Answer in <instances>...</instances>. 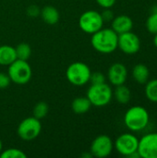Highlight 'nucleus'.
<instances>
[{"instance_id":"obj_1","label":"nucleus","mask_w":157,"mask_h":158,"mask_svg":"<svg viewBox=\"0 0 157 158\" xmlns=\"http://www.w3.org/2000/svg\"><path fill=\"white\" fill-rule=\"evenodd\" d=\"M118 35L109 28L100 29L92 34L91 44L94 50L102 54L113 53L118 48Z\"/></svg>"},{"instance_id":"obj_2","label":"nucleus","mask_w":157,"mask_h":158,"mask_svg":"<svg viewBox=\"0 0 157 158\" xmlns=\"http://www.w3.org/2000/svg\"><path fill=\"white\" fill-rule=\"evenodd\" d=\"M150 121L149 112L142 106H134L127 110L124 115L125 126L131 131L144 130Z\"/></svg>"},{"instance_id":"obj_3","label":"nucleus","mask_w":157,"mask_h":158,"mask_svg":"<svg viewBox=\"0 0 157 158\" xmlns=\"http://www.w3.org/2000/svg\"><path fill=\"white\" fill-rule=\"evenodd\" d=\"M87 98L92 106L96 107H103L108 105L113 97V91L111 87L105 82L100 84H92L87 91Z\"/></svg>"},{"instance_id":"obj_4","label":"nucleus","mask_w":157,"mask_h":158,"mask_svg":"<svg viewBox=\"0 0 157 158\" xmlns=\"http://www.w3.org/2000/svg\"><path fill=\"white\" fill-rule=\"evenodd\" d=\"M7 74L12 82L24 85L31 81L32 71L30 64L26 60L16 59L8 66Z\"/></svg>"},{"instance_id":"obj_5","label":"nucleus","mask_w":157,"mask_h":158,"mask_svg":"<svg viewBox=\"0 0 157 158\" xmlns=\"http://www.w3.org/2000/svg\"><path fill=\"white\" fill-rule=\"evenodd\" d=\"M92 71L88 65L82 62L70 64L66 71L68 81L74 86H83L90 81Z\"/></svg>"},{"instance_id":"obj_6","label":"nucleus","mask_w":157,"mask_h":158,"mask_svg":"<svg viewBox=\"0 0 157 158\" xmlns=\"http://www.w3.org/2000/svg\"><path fill=\"white\" fill-rule=\"evenodd\" d=\"M104 22L101 13L95 10H87L79 19V27L85 33L93 34L103 28Z\"/></svg>"},{"instance_id":"obj_7","label":"nucleus","mask_w":157,"mask_h":158,"mask_svg":"<svg viewBox=\"0 0 157 158\" xmlns=\"http://www.w3.org/2000/svg\"><path fill=\"white\" fill-rule=\"evenodd\" d=\"M42 131V124L40 119L35 117H29L24 118L19 125L17 132L19 137L23 141H32L36 139Z\"/></svg>"},{"instance_id":"obj_8","label":"nucleus","mask_w":157,"mask_h":158,"mask_svg":"<svg viewBox=\"0 0 157 158\" xmlns=\"http://www.w3.org/2000/svg\"><path fill=\"white\" fill-rule=\"evenodd\" d=\"M139 139L132 133H123L119 135L114 146L116 150L124 156H130L132 153L138 151Z\"/></svg>"},{"instance_id":"obj_9","label":"nucleus","mask_w":157,"mask_h":158,"mask_svg":"<svg viewBox=\"0 0 157 158\" xmlns=\"http://www.w3.org/2000/svg\"><path fill=\"white\" fill-rule=\"evenodd\" d=\"M114 149V143L107 135H99L92 143L90 153L93 156L97 158L107 157L111 155Z\"/></svg>"},{"instance_id":"obj_10","label":"nucleus","mask_w":157,"mask_h":158,"mask_svg":"<svg viewBox=\"0 0 157 158\" xmlns=\"http://www.w3.org/2000/svg\"><path fill=\"white\" fill-rule=\"evenodd\" d=\"M118 48H119L126 55H134L139 52L141 48V40L134 32L128 31L118 35Z\"/></svg>"},{"instance_id":"obj_11","label":"nucleus","mask_w":157,"mask_h":158,"mask_svg":"<svg viewBox=\"0 0 157 158\" xmlns=\"http://www.w3.org/2000/svg\"><path fill=\"white\" fill-rule=\"evenodd\" d=\"M138 153L141 158H157V132L145 134L139 140Z\"/></svg>"},{"instance_id":"obj_12","label":"nucleus","mask_w":157,"mask_h":158,"mask_svg":"<svg viewBox=\"0 0 157 158\" xmlns=\"http://www.w3.org/2000/svg\"><path fill=\"white\" fill-rule=\"evenodd\" d=\"M107 78L109 82L114 86L124 84L128 78V69L126 66L119 62L114 63L108 69Z\"/></svg>"},{"instance_id":"obj_13","label":"nucleus","mask_w":157,"mask_h":158,"mask_svg":"<svg viewBox=\"0 0 157 158\" xmlns=\"http://www.w3.org/2000/svg\"><path fill=\"white\" fill-rule=\"evenodd\" d=\"M133 28V21L127 15H119L112 19V30L118 34L130 31Z\"/></svg>"},{"instance_id":"obj_14","label":"nucleus","mask_w":157,"mask_h":158,"mask_svg":"<svg viewBox=\"0 0 157 158\" xmlns=\"http://www.w3.org/2000/svg\"><path fill=\"white\" fill-rule=\"evenodd\" d=\"M16 59L15 47L7 44L0 45V66H9Z\"/></svg>"},{"instance_id":"obj_15","label":"nucleus","mask_w":157,"mask_h":158,"mask_svg":"<svg viewBox=\"0 0 157 158\" xmlns=\"http://www.w3.org/2000/svg\"><path fill=\"white\" fill-rule=\"evenodd\" d=\"M41 17L43 19V20L49 24V25H55L59 21L60 19V15L58 10L52 6H44L42 10H41Z\"/></svg>"},{"instance_id":"obj_16","label":"nucleus","mask_w":157,"mask_h":158,"mask_svg":"<svg viewBox=\"0 0 157 158\" xmlns=\"http://www.w3.org/2000/svg\"><path fill=\"white\" fill-rule=\"evenodd\" d=\"M132 77L136 82L140 84H145L150 77V71L147 66L144 64H137L132 69Z\"/></svg>"},{"instance_id":"obj_17","label":"nucleus","mask_w":157,"mask_h":158,"mask_svg":"<svg viewBox=\"0 0 157 158\" xmlns=\"http://www.w3.org/2000/svg\"><path fill=\"white\" fill-rule=\"evenodd\" d=\"M92 107V104L89 101V99L86 97H77L75 98L71 103V109L75 114L82 115L87 113L90 108Z\"/></svg>"},{"instance_id":"obj_18","label":"nucleus","mask_w":157,"mask_h":158,"mask_svg":"<svg viewBox=\"0 0 157 158\" xmlns=\"http://www.w3.org/2000/svg\"><path fill=\"white\" fill-rule=\"evenodd\" d=\"M114 95L116 100L120 103V104H128L130 100L131 97V94H130V90L125 86L124 84L116 86V90L114 92Z\"/></svg>"},{"instance_id":"obj_19","label":"nucleus","mask_w":157,"mask_h":158,"mask_svg":"<svg viewBox=\"0 0 157 158\" xmlns=\"http://www.w3.org/2000/svg\"><path fill=\"white\" fill-rule=\"evenodd\" d=\"M145 95L150 102L157 104V79L145 83Z\"/></svg>"},{"instance_id":"obj_20","label":"nucleus","mask_w":157,"mask_h":158,"mask_svg":"<svg viewBox=\"0 0 157 158\" xmlns=\"http://www.w3.org/2000/svg\"><path fill=\"white\" fill-rule=\"evenodd\" d=\"M16 50V55H17V59H21V60H28L31 57V49L30 44L26 43H21L18 44L15 47Z\"/></svg>"},{"instance_id":"obj_21","label":"nucleus","mask_w":157,"mask_h":158,"mask_svg":"<svg viewBox=\"0 0 157 158\" xmlns=\"http://www.w3.org/2000/svg\"><path fill=\"white\" fill-rule=\"evenodd\" d=\"M48 114V105L45 102H39L33 107V117L42 119Z\"/></svg>"},{"instance_id":"obj_22","label":"nucleus","mask_w":157,"mask_h":158,"mask_svg":"<svg viewBox=\"0 0 157 158\" xmlns=\"http://www.w3.org/2000/svg\"><path fill=\"white\" fill-rule=\"evenodd\" d=\"M1 158H26L27 155L20 149L18 148H8L2 153H0Z\"/></svg>"},{"instance_id":"obj_23","label":"nucleus","mask_w":157,"mask_h":158,"mask_svg":"<svg viewBox=\"0 0 157 158\" xmlns=\"http://www.w3.org/2000/svg\"><path fill=\"white\" fill-rule=\"evenodd\" d=\"M146 29L147 31L152 33H157V13H151L146 20Z\"/></svg>"},{"instance_id":"obj_24","label":"nucleus","mask_w":157,"mask_h":158,"mask_svg":"<svg viewBox=\"0 0 157 158\" xmlns=\"http://www.w3.org/2000/svg\"><path fill=\"white\" fill-rule=\"evenodd\" d=\"M90 81L92 84H100L105 82V76L101 72H93L91 74Z\"/></svg>"},{"instance_id":"obj_25","label":"nucleus","mask_w":157,"mask_h":158,"mask_svg":"<svg viewBox=\"0 0 157 158\" xmlns=\"http://www.w3.org/2000/svg\"><path fill=\"white\" fill-rule=\"evenodd\" d=\"M11 82V80L8 76V74L0 72V89H5L9 86Z\"/></svg>"},{"instance_id":"obj_26","label":"nucleus","mask_w":157,"mask_h":158,"mask_svg":"<svg viewBox=\"0 0 157 158\" xmlns=\"http://www.w3.org/2000/svg\"><path fill=\"white\" fill-rule=\"evenodd\" d=\"M40 13H41V10H40V8L37 6L32 5V6H30L27 8V14L31 18H36Z\"/></svg>"},{"instance_id":"obj_27","label":"nucleus","mask_w":157,"mask_h":158,"mask_svg":"<svg viewBox=\"0 0 157 158\" xmlns=\"http://www.w3.org/2000/svg\"><path fill=\"white\" fill-rule=\"evenodd\" d=\"M101 16H102L104 21H112V19L115 18L114 13L112 10H110V8H105L103 13H101Z\"/></svg>"},{"instance_id":"obj_28","label":"nucleus","mask_w":157,"mask_h":158,"mask_svg":"<svg viewBox=\"0 0 157 158\" xmlns=\"http://www.w3.org/2000/svg\"><path fill=\"white\" fill-rule=\"evenodd\" d=\"M96 2L103 8H110L115 5L116 0H96Z\"/></svg>"},{"instance_id":"obj_29","label":"nucleus","mask_w":157,"mask_h":158,"mask_svg":"<svg viewBox=\"0 0 157 158\" xmlns=\"http://www.w3.org/2000/svg\"><path fill=\"white\" fill-rule=\"evenodd\" d=\"M154 44L155 45V47H157V33L155 34V37H154Z\"/></svg>"},{"instance_id":"obj_30","label":"nucleus","mask_w":157,"mask_h":158,"mask_svg":"<svg viewBox=\"0 0 157 158\" xmlns=\"http://www.w3.org/2000/svg\"><path fill=\"white\" fill-rule=\"evenodd\" d=\"M152 13H157V6H153V8H152Z\"/></svg>"},{"instance_id":"obj_31","label":"nucleus","mask_w":157,"mask_h":158,"mask_svg":"<svg viewBox=\"0 0 157 158\" xmlns=\"http://www.w3.org/2000/svg\"><path fill=\"white\" fill-rule=\"evenodd\" d=\"M2 149H3V144H2V142H1V140H0V153H1V151H2Z\"/></svg>"}]
</instances>
